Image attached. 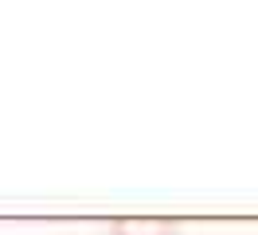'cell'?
<instances>
[{"label": "cell", "instance_id": "6da1fadb", "mask_svg": "<svg viewBox=\"0 0 258 235\" xmlns=\"http://www.w3.org/2000/svg\"><path fill=\"white\" fill-rule=\"evenodd\" d=\"M110 235H184V223L168 216H121L110 219Z\"/></svg>", "mask_w": 258, "mask_h": 235}]
</instances>
